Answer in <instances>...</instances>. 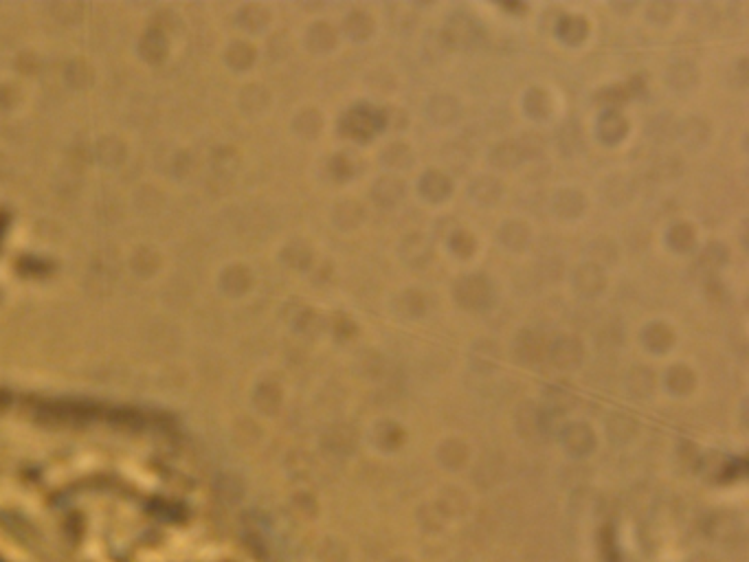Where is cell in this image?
I'll use <instances>...</instances> for the list:
<instances>
[{"mask_svg":"<svg viewBox=\"0 0 749 562\" xmlns=\"http://www.w3.org/2000/svg\"><path fill=\"white\" fill-rule=\"evenodd\" d=\"M457 299L459 303H464L466 308H484L490 299V286L488 279L479 277V275H470L459 279L457 284Z\"/></svg>","mask_w":749,"mask_h":562,"instance_id":"cell-1","label":"cell"},{"mask_svg":"<svg viewBox=\"0 0 749 562\" xmlns=\"http://www.w3.org/2000/svg\"><path fill=\"white\" fill-rule=\"evenodd\" d=\"M694 242V233L690 224H677L673 226V231H670V244H673L677 251H688L692 246Z\"/></svg>","mask_w":749,"mask_h":562,"instance_id":"cell-18","label":"cell"},{"mask_svg":"<svg viewBox=\"0 0 749 562\" xmlns=\"http://www.w3.org/2000/svg\"><path fill=\"white\" fill-rule=\"evenodd\" d=\"M540 350H543V343H540V338L534 336L532 332H523V334L516 338V352H519V359H523V361H536L540 356Z\"/></svg>","mask_w":749,"mask_h":562,"instance_id":"cell-10","label":"cell"},{"mask_svg":"<svg viewBox=\"0 0 749 562\" xmlns=\"http://www.w3.org/2000/svg\"><path fill=\"white\" fill-rule=\"evenodd\" d=\"M473 35H475V24H473L470 18H455L453 24H450L448 40L468 44V42L473 40Z\"/></svg>","mask_w":749,"mask_h":562,"instance_id":"cell-16","label":"cell"},{"mask_svg":"<svg viewBox=\"0 0 749 562\" xmlns=\"http://www.w3.org/2000/svg\"><path fill=\"white\" fill-rule=\"evenodd\" d=\"M583 204H585V200L580 196V191H576V189H565L556 198V209L563 215H578L583 211Z\"/></svg>","mask_w":749,"mask_h":562,"instance_id":"cell-12","label":"cell"},{"mask_svg":"<svg viewBox=\"0 0 749 562\" xmlns=\"http://www.w3.org/2000/svg\"><path fill=\"white\" fill-rule=\"evenodd\" d=\"M429 112H431V117L437 123H448V121H453L457 117V101L453 97H446V95L444 97H435L431 101Z\"/></svg>","mask_w":749,"mask_h":562,"instance_id":"cell-8","label":"cell"},{"mask_svg":"<svg viewBox=\"0 0 749 562\" xmlns=\"http://www.w3.org/2000/svg\"><path fill=\"white\" fill-rule=\"evenodd\" d=\"M422 191H424V194L429 196V198H433V200H442V198L448 196L450 183H448V178H446L444 174H440V172H429V174L424 176V181H422Z\"/></svg>","mask_w":749,"mask_h":562,"instance_id":"cell-6","label":"cell"},{"mask_svg":"<svg viewBox=\"0 0 749 562\" xmlns=\"http://www.w3.org/2000/svg\"><path fill=\"white\" fill-rule=\"evenodd\" d=\"M521 149L519 145H512V143H501L495 152H493V161L495 165H499V167H514L516 163L521 161Z\"/></svg>","mask_w":749,"mask_h":562,"instance_id":"cell-15","label":"cell"},{"mask_svg":"<svg viewBox=\"0 0 749 562\" xmlns=\"http://www.w3.org/2000/svg\"><path fill=\"white\" fill-rule=\"evenodd\" d=\"M403 189L405 187L398 178L387 176V178H380L376 187H373V198H376L380 204H394L400 200V196H403Z\"/></svg>","mask_w":749,"mask_h":562,"instance_id":"cell-4","label":"cell"},{"mask_svg":"<svg viewBox=\"0 0 749 562\" xmlns=\"http://www.w3.org/2000/svg\"><path fill=\"white\" fill-rule=\"evenodd\" d=\"M604 286V275L598 264H585L576 271V288L585 295H596Z\"/></svg>","mask_w":749,"mask_h":562,"instance_id":"cell-3","label":"cell"},{"mask_svg":"<svg viewBox=\"0 0 749 562\" xmlns=\"http://www.w3.org/2000/svg\"><path fill=\"white\" fill-rule=\"evenodd\" d=\"M644 343H646L649 347L655 350V352H664L668 345L673 343V332H670V327H666L662 323L649 325L646 332H644Z\"/></svg>","mask_w":749,"mask_h":562,"instance_id":"cell-7","label":"cell"},{"mask_svg":"<svg viewBox=\"0 0 749 562\" xmlns=\"http://www.w3.org/2000/svg\"><path fill=\"white\" fill-rule=\"evenodd\" d=\"M499 237L508 248H523L529 237V228L523 222H508L506 226H501Z\"/></svg>","mask_w":749,"mask_h":562,"instance_id":"cell-5","label":"cell"},{"mask_svg":"<svg viewBox=\"0 0 749 562\" xmlns=\"http://www.w3.org/2000/svg\"><path fill=\"white\" fill-rule=\"evenodd\" d=\"M525 108L529 110V114H534V117H545V114L552 110L549 95L543 91V88H534V91H529V95L525 97Z\"/></svg>","mask_w":749,"mask_h":562,"instance_id":"cell-14","label":"cell"},{"mask_svg":"<svg viewBox=\"0 0 749 562\" xmlns=\"http://www.w3.org/2000/svg\"><path fill=\"white\" fill-rule=\"evenodd\" d=\"M561 35L567 42H580L587 35V22L583 16H567L561 22Z\"/></svg>","mask_w":749,"mask_h":562,"instance_id":"cell-13","label":"cell"},{"mask_svg":"<svg viewBox=\"0 0 749 562\" xmlns=\"http://www.w3.org/2000/svg\"><path fill=\"white\" fill-rule=\"evenodd\" d=\"M345 29L347 33H350L352 37H367L373 29V22H371V16L367 14V11H352L350 16H347L345 20Z\"/></svg>","mask_w":749,"mask_h":562,"instance_id":"cell-9","label":"cell"},{"mask_svg":"<svg viewBox=\"0 0 749 562\" xmlns=\"http://www.w3.org/2000/svg\"><path fill=\"white\" fill-rule=\"evenodd\" d=\"M473 196L479 198L482 202H493L499 198V183L493 178H479L473 185Z\"/></svg>","mask_w":749,"mask_h":562,"instance_id":"cell-17","label":"cell"},{"mask_svg":"<svg viewBox=\"0 0 749 562\" xmlns=\"http://www.w3.org/2000/svg\"><path fill=\"white\" fill-rule=\"evenodd\" d=\"M626 127H628V125H626V119L622 117V114L609 112V114H604V117H602L600 130H602V136H604L606 140L615 143V140L626 132Z\"/></svg>","mask_w":749,"mask_h":562,"instance_id":"cell-11","label":"cell"},{"mask_svg":"<svg viewBox=\"0 0 749 562\" xmlns=\"http://www.w3.org/2000/svg\"><path fill=\"white\" fill-rule=\"evenodd\" d=\"M400 303H407V305H409V310H407L409 316L420 314V312H422V305H424V303H422V295H420V292H413V290L405 292L403 299H400Z\"/></svg>","mask_w":749,"mask_h":562,"instance_id":"cell-19","label":"cell"},{"mask_svg":"<svg viewBox=\"0 0 749 562\" xmlns=\"http://www.w3.org/2000/svg\"><path fill=\"white\" fill-rule=\"evenodd\" d=\"M549 356L552 361L561 365V367H572L580 361V356H583V347H580V343L572 336H563L558 338L556 343L552 345L549 350Z\"/></svg>","mask_w":749,"mask_h":562,"instance_id":"cell-2","label":"cell"}]
</instances>
